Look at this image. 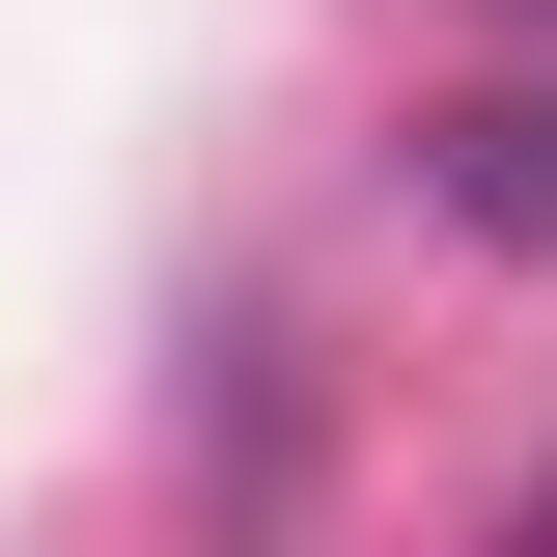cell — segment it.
<instances>
[{
    "label": "cell",
    "mask_w": 557,
    "mask_h": 557,
    "mask_svg": "<svg viewBox=\"0 0 557 557\" xmlns=\"http://www.w3.org/2000/svg\"><path fill=\"white\" fill-rule=\"evenodd\" d=\"M418 196H446V223H502V251H557V84H474V112L418 139Z\"/></svg>",
    "instance_id": "obj_1"
}]
</instances>
